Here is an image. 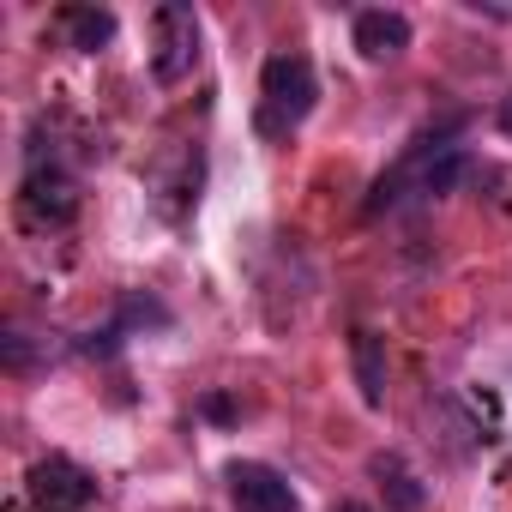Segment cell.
<instances>
[{
  "mask_svg": "<svg viewBox=\"0 0 512 512\" xmlns=\"http://www.w3.org/2000/svg\"><path fill=\"white\" fill-rule=\"evenodd\" d=\"M314 97H320L314 61H308V55H272L266 73H260V133H266V139L296 133V127L314 115Z\"/></svg>",
  "mask_w": 512,
  "mask_h": 512,
  "instance_id": "cell-1",
  "label": "cell"
},
{
  "mask_svg": "<svg viewBox=\"0 0 512 512\" xmlns=\"http://www.w3.org/2000/svg\"><path fill=\"white\" fill-rule=\"evenodd\" d=\"M151 37H157V49H151L157 85H181L199 67V13L193 7H157L151 13Z\"/></svg>",
  "mask_w": 512,
  "mask_h": 512,
  "instance_id": "cell-2",
  "label": "cell"
},
{
  "mask_svg": "<svg viewBox=\"0 0 512 512\" xmlns=\"http://www.w3.org/2000/svg\"><path fill=\"white\" fill-rule=\"evenodd\" d=\"M25 488H31L37 512H85L91 494H97V482H91L73 458H37L31 476H25Z\"/></svg>",
  "mask_w": 512,
  "mask_h": 512,
  "instance_id": "cell-3",
  "label": "cell"
},
{
  "mask_svg": "<svg viewBox=\"0 0 512 512\" xmlns=\"http://www.w3.org/2000/svg\"><path fill=\"white\" fill-rule=\"evenodd\" d=\"M223 482H229V500H235V512H296V488L272 470V464H253V458H235L229 470H223Z\"/></svg>",
  "mask_w": 512,
  "mask_h": 512,
  "instance_id": "cell-4",
  "label": "cell"
},
{
  "mask_svg": "<svg viewBox=\"0 0 512 512\" xmlns=\"http://www.w3.org/2000/svg\"><path fill=\"white\" fill-rule=\"evenodd\" d=\"M350 37H356V49H362L368 61H398V55L410 49V19H404L398 7H368V13H356Z\"/></svg>",
  "mask_w": 512,
  "mask_h": 512,
  "instance_id": "cell-5",
  "label": "cell"
},
{
  "mask_svg": "<svg viewBox=\"0 0 512 512\" xmlns=\"http://www.w3.org/2000/svg\"><path fill=\"white\" fill-rule=\"evenodd\" d=\"M73 211H79L73 181H67L61 169L31 163V175H25V217H31V223H67Z\"/></svg>",
  "mask_w": 512,
  "mask_h": 512,
  "instance_id": "cell-6",
  "label": "cell"
},
{
  "mask_svg": "<svg viewBox=\"0 0 512 512\" xmlns=\"http://www.w3.org/2000/svg\"><path fill=\"white\" fill-rule=\"evenodd\" d=\"M350 362H356V386H362V404H368V410H380V404H386V350H380V338H374L368 326L350 338Z\"/></svg>",
  "mask_w": 512,
  "mask_h": 512,
  "instance_id": "cell-7",
  "label": "cell"
},
{
  "mask_svg": "<svg viewBox=\"0 0 512 512\" xmlns=\"http://www.w3.org/2000/svg\"><path fill=\"white\" fill-rule=\"evenodd\" d=\"M374 476H380V488H386V506H392V512H422L428 488L416 482V470H410L398 452H380V458H374Z\"/></svg>",
  "mask_w": 512,
  "mask_h": 512,
  "instance_id": "cell-8",
  "label": "cell"
},
{
  "mask_svg": "<svg viewBox=\"0 0 512 512\" xmlns=\"http://www.w3.org/2000/svg\"><path fill=\"white\" fill-rule=\"evenodd\" d=\"M61 31H67L73 49L97 55V49L115 43V13H109V7H67V13H61Z\"/></svg>",
  "mask_w": 512,
  "mask_h": 512,
  "instance_id": "cell-9",
  "label": "cell"
},
{
  "mask_svg": "<svg viewBox=\"0 0 512 512\" xmlns=\"http://www.w3.org/2000/svg\"><path fill=\"white\" fill-rule=\"evenodd\" d=\"M500 133H512V97L500 103Z\"/></svg>",
  "mask_w": 512,
  "mask_h": 512,
  "instance_id": "cell-10",
  "label": "cell"
},
{
  "mask_svg": "<svg viewBox=\"0 0 512 512\" xmlns=\"http://www.w3.org/2000/svg\"><path fill=\"white\" fill-rule=\"evenodd\" d=\"M338 512H374V506H362V500H338Z\"/></svg>",
  "mask_w": 512,
  "mask_h": 512,
  "instance_id": "cell-11",
  "label": "cell"
}]
</instances>
